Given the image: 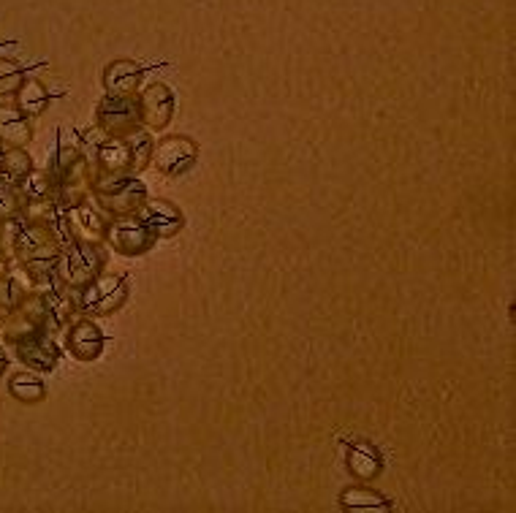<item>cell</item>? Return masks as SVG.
Segmentation results:
<instances>
[{
  "instance_id": "1",
  "label": "cell",
  "mask_w": 516,
  "mask_h": 513,
  "mask_svg": "<svg viewBox=\"0 0 516 513\" xmlns=\"http://www.w3.org/2000/svg\"><path fill=\"white\" fill-rule=\"evenodd\" d=\"M90 193L112 218L136 215V209L147 201V188L136 177H90Z\"/></svg>"
},
{
  "instance_id": "2",
  "label": "cell",
  "mask_w": 516,
  "mask_h": 513,
  "mask_svg": "<svg viewBox=\"0 0 516 513\" xmlns=\"http://www.w3.org/2000/svg\"><path fill=\"white\" fill-rule=\"evenodd\" d=\"M101 272H104V256L98 245H87V242H71L66 250H60L58 264H55V275L60 283L74 291H82Z\"/></svg>"
},
{
  "instance_id": "3",
  "label": "cell",
  "mask_w": 516,
  "mask_h": 513,
  "mask_svg": "<svg viewBox=\"0 0 516 513\" xmlns=\"http://www.w3.org/2000/svg\"><path fill=\"white\" fill-rule=\"evenodd\" d=\"M52 318L47 313V304H44V296L39 291H33L30 296H25L17 307H11L9 313L3 315L0 321V337L11 345L28 340L33 334H41L47 329ZM55 326V323H52Z\"/></svg>"
},
{
  "instance_id": "4",
  "label": "cell",
  "mask_w": 516,
  "mask_h": 513,
  "mask_svg": "<svg viewBox=\"0 0 516 513\" xmlns=\"http://www.w3.org/2000/svg\"><path fill=\"white\" fill-rule=\"evenodd\" d=\"M128 299V280L123 275H101L79 291V310L87 315H109Z\"/></svg>"
},
{
  "instance_id": "5",
  "label": "cell",
  "mask_w": 516,
  "mask_h": 513,
  "mask_svg": "<svg viewBox=\"0 0 516 513\" xmlns=\"http://www.w3.org/2000/svg\"><path fill=\"white\" fill-rule=\"evenodd\" d=\"M98 125L109 136H128L136 128H142L139 104L134 95H106L98 104Z\"/></svg>"
},
{
  "instance_id": "6",
  "label": "cell",
  "mask_w": 516,
  "mask_h": 513,
  "mask_svg": "<svg viewBox=\"0 0 516 513\" xmlns=\"http://www.w3.org/2000/svg\"><path fill=\"white\" fill-rule=\"evenodd\" d=\"M106 239L109 245L115 247L120 256H142L150 247L155 245V237L150 234V228L144 226L136 215H123L115 218L106 226Z\"/></svg>"
},
{
  "instance_id": "7",
  "label": "cell",
  "mask_w": 516,
  "mask_h": 513,
  "mask_svg": "<svg viewBox=\"0 0 516 513\" xmlns=\"http://www.w3.org/2000/svg\"><path fill=\"white\" fill-rule=\"evenodd\" d=\"M136 104H139V117L147 131H161L172 120L174 95L161 82H150L144 87L142 93L136 95Z\"/></svg>"
},
{
  "instance_id": "8",
  "label": "cell",
  "mask_w": 516,
  "mask_h": 513,
  "mask_svg": "<svg viewBox=\"0 0 516 513\" xmlns=\"http://www.w3.org/2000/svg\"><path fill=\"white\" fill-rule=\"evenodd\" d=\"M196 155H199V147L191 139H185V136H169L158 147H153L155 169L166 174V177L185 174L193 166V161H196Z\"/></svg>"
},
{
  "instance_id": "9",
  "label": "cell",
  "mask_w": 516,
  "mask_h": 513,
  "mask_svg": "<svg viewBox=\"0 0 516 513\" xmlns=\"http://www.w3.org/2000/svg\"><path fill=\"white\" fill-rule=\"evenodd\" d=\"M136 218L142 220L144 226L150 228V234L155 239H169L174 234H180L185 226L180 207H174L172 201L163 199H147L142 207L136 209Z\"/></svg>"
},
{
  "instance_id": "10",
  "label": "cell",
  "mask_w": 516,
  "mask_h": 513,
  "mask_svg": "<svg viewBox=\"0 0 516 513\" xmlns=\"http://www.w3.org/2000/svg\"><path fill=\"white\" fill-rule=\"evenodd\" d=\"M68 234L74 242H87V245H98L106 239V220L96 207H90L87 201L77 204L63 212Z\"/></svg>"
},
{
  "instance_id": "11",
  "label": "cell",
  "mask_w": 516,
  "mask_h": 513,
  "mask_svg": "<svg viewBox=\"0 0 516 513\" xmlns=\"http://www.w3.org/2000/svg\"><path fill=\"white\" fill-rule=\"evenodd\" d=\"M14 348H17V356H20L22 364L36 372H52L55 364L60 361V348L47 332L33 334L28 340L17 342Z\"/></svg>"
},
{
  "instance_id": "12",
  "label": "cell",
  "mask_w": 516,
  "mask_h": 513,
  "mask_svg": "<svg viewBox=\"0 0 516 513\" xmlns=\"http://www.w3.org/2000/svg\"><path fill=\"white\" fill-rule=\"evenodd\" d=\"M68 351L74 353L79 361H93L104 351V334L96 323L79 318L68 326Z\"/></svg>"
},
{
  "instance_id": "13",
  "label": "cell",
  "mask_w": 516,
  "mask_h": 513,
  "mask_svg": "<svg viewBox=\"0 0 516 513\" xmlns=\"http://www.w3.org/2000/svg\"><path fill=\"white\" fill-rule=\"evenodd\" d=\"M139 82H142V68L131 60H117L104 74V87L109 95H134Z\"/></svg>"
},
{
  "instance_id": "14",
  "label": "cell",
  "mask_w": 516,
  "mask_h": 513,
  "mask_svg": "<svg viewBox=\"0 0 516 513\" xmlns=\"http://www.w3.org/2000/svg\"><path fill=\"white\" fill-rule=\"evenodd\" d=\"M33 139L28 117L14 106H0V142L6 147H25Z\"/></svg>"
},
{
  "instance_id": "15",
  "label": "cell",
  "mask_w": 516,
  "mask_h": 513,
  "mask_svg": "<svg viewBox=\"0 0 516 513\" xmlns=\"http://www.w3.org/2000/svg\"><path fill=\"white\" fill-rule=\"evenodd\" d=\"M79 163H85V155H82V136L71 128H63L60 131L58 142V155H55V174H66V171L77 169Z\"/></svg>"
},
{
  "instance_id": "16",
  "label": "cell",
  "mask_w": 516,
  "mask_h": 513,
  "mask_svg": "<svg viewBox=\"0 0 516 513\" xmlns=\"http://www.w3.org/2000/svg\"><path fill=\"white\" fill-rule=\"evenodd\" d=\"M33 171V161L30 155L22 147H11L6 155H3V166H0V182H6L11 188H20L25 177Z\"/></svg>"
},
{
  "instance_id": "17",
  "label": "cell",
  "mask_w": 516,
  "mask_h": 513,
  "mask_svg": "<svg viewBox=\"0 0 516 513\" xmlns=\"http://www.w3.org/2000/svg\"><path fill=\"white\" fill-rule=\"evenodd\" d=\"M348 467H351V473L356 478H362V481H370L378 475L381 470V456L375 451L373 446H367V443H356L351 448V454H348Z\"/></svg>"
},
{
  "instance_id": "18",
  "label": "cell",
  "mask_w": 516,
  "mask_h": 513,
  "mask_svg": "<svg viewBox=\"0 0 516 513\" xmlns=\"http://www.w3.org/2000/svg\"><path fill=\"white\" fill-rule=\"evenodd\" d=\"M60 218V209L55 199H25L22 204V223L30 226H52Z\"/></svg>"
},
{
  "instance_id": "19",
  "label": "cell",
  "mask_w": 516,
  "mask_h": 513,
  "mask_svg": "<svg viewBox=\"0 0 516 513\" xmlns=\"http://www.w3.org/2000/svg\"><path fill=\"white\" fill-rule=\"evenodd\" d=\"M9 391L11 397L20 399L25 405H36V402H41V399L47 397V386H44L33 372H20V375H14L9 383Z\"/></svg>"
},
{
  "instance_id": "20",
  "label": "cell",
  "mask_w": 516,
  "mask_h": 513,
  "mask_svg": "<svg viewBox=\"0 0 516 513\" xmlns=\"http://www.w3.org/2000/svg\"><path fill=\"white\" fill-rule=\"evenodd\" d=\"M22 196L25 199H55V190H58V180L52 171H30L25 182L20 185Z\"/></svg>"
},
{
  "instance_id": "21",
  "label": "cell",
  "mask_w": 516,
  "mask_h": 513,
  "mask_svg": "<svg viewBox=\"0 0 516 513\" xmlns=\"http://www.w3.org/2000/svg\"><path fill=\"white\" fill-rule=\"evenodd\" d=\"M125 144H128V150H131V161H134V171H142L147 169L150 163H153V139H150V133L147 128H136L131 131L128 136H123Z\"/></svg>"
},
{
  "instance_id": "22",
  "label": "cell",
  "mask_w": 516,
  "mask_h": 513,
  "mask_svg": "<svg viewBox=\"0 0 516 513\" xmlns=\"http://www.w3.org/2000/svg\"><path fill=\"white\" fill-rule=\"evenodd\" d=\"M47 90H44V85L41 82H33V79H28V82H22V87L17 90V104H20V112L25 114V117H36V114H41L44 109H47Z\"/></svg>"
},
{
  "instance_id": "23",
  "label": "cell",
  "mask_w": 516,
  "mask_h": 513,
  "mask_svg": "<svg viewBox=\"0 0 516 513\" xmlns=\"http://www.w3.org/2000/svg\"><path fill=\"white\" fill-rule=\"evenodd\" d=\"M343 505L348 511H389V505L378 492H370L364 486H351L343 492Z\"/></svg>"
},
{
  "instance_id": "24",
  "label": "cell",
  "mask_w": 516,
  "mask_h": 513,
  "mask_svg": "<svg viewBox=\"0 0 516 513\" xmlns=\"http://www.w3.org/2000/svg\"><path fill=\"white\" fill-rule=\"evenodd\" d=\"M22 196L20 188H11L6 182H0V220H17L22 215Z\"/></svg>"
},
{
  "instance_id": "25",
  "label": "cell",
  "mask_w": 516,
  "mask_h": 513,
  "mask_svg": "<svg viewBox=\"0 0 516 513\" xmlns=\"http://www.w3.org/2000/svg\"><path fill=\"white\" fill-rule=\"evenodd\" d=\"M22 68L14 60H0V95L17 93L22 87Z\"/></svg>"
},
{
  "instance_id": "26",
  "label": "cell",
  "mask_w": 516,
  "mask_h": 513,
  "mask_svg": "<svg viewBox=\"0 0 516 513\" xmlns=\"http://www.w3.org/2000/svg\"><path fill=\"white\" fill-rule=\"evenodd\" d=\"M6 272H9V256H6V253L0 250V277L6 275Z\"/></svg>"
},
{
  "instance_id": "27",
  "label": "cell",
  "mask_w": 516,
  "mask_h": 513,
  "mask_svg": "<svg viewBox=\"0 0 516 513\" xmlns=\"http://www.w3.org/2000/svg\"><path fill=\"white\" fill-rule=\"evenodd\" d=\"M3 370H6V353L0 348V375H3Z\"/></svg>"
},
{
  "instance_id": "28",
  "label": "cell",
  "mask_w": 516,
  "mask_h": 513,
  "mask_svg": "<svg viewBox=\"0 0 516 513\" xmlns=\"http://www.w3.org/2000/svg\"><path fill=\"white\" fill-rule=\"evenodd\" d=\"M3 155H6V150H3V142H0V166H3Z\"/></svg>"
}]
</instances>
